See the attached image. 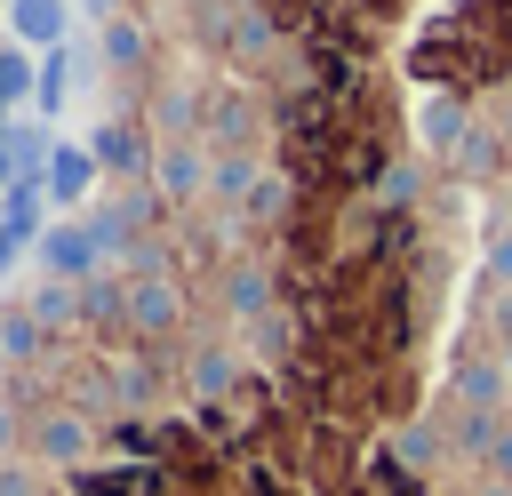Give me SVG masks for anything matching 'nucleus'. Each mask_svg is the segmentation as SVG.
Returning a JSON list of instances; mask_svg holds the SVG:
<instances>
[{"label":"nucleus","instance_id":"nucleus-1","mask_svg":"<svg viewBox=\"0 0 512 496\" xmlns=\"http://www.w3.org/2000/svg\"><path fill=\"white\" fill-rule=\"evenodd\" d=\"M472 120H480L472 88H424L416 96V152L424 160H456V144L472 136Z\"/></svg>","mask_w":512,"mask_h":496},{"label":"nucleus","instance_id":"nucleus-2","mask_svg":"<svg viewBox=\"0 0 512 496\" xmlns=\"http://www.w3.org/2000/svg\"><path fill=\"white\" fill-rule=\"evenodd\" d=\"M448 408H464V416H504V408H512V368H504V352H464L456 376H448Z\"/></svg>","mask_w":512,"mask_h":496},{"label":"nucleus","instance_id":"nucleus-3","mask_svg":"<svg viewBox=\"0 0 512 496\" xmlns=\"http://www.w3.org/2000/svg\"><path fill=\"white\" fill-rule=\"evenodd\" d=\"M32 256H40V272H48V280H64V288H80V280H96V264H104V248H96V232H88L80 216H64V224H48V232L32 240Z\"/></svg>","mask_w":512,"mask_h":496},{"label":"nucleus","instance_id":"nucleus-4","mask_svg":"<svg viewBox=\"0 0 512 496\" xmlns=\"http://www.w3.org/2000/svg\"><path fill=\"white\" fill-rule=\"evenodd\" d=\"M120 312H128V328H136V336H168V328L184 320V296H176V280L136 272V280L120 288Z\"/></svg>","mask_w":512,"mask_h":496},{"label":"nucleus","instance_id":"nucleus-5","mask_svg":"<svg viewBox=\"0 0 512 496\" xmlns=\"http://www.w3.org/2000/svg\"><path fill=\"white\" fill-rule=\"evenodd\" d=\"M96 176H104V168H96V152L56 136V152H48V168H40V184H48V208H88Z\"/></svg>","mask_w":512,"mask_h":496},{"label":"nucleus","instance_id":"nucleus-6","mask_svg":"<svg viewBox=\"0 0 512 496\" xmlns=\"http://www.w3.org/2000/svg\"><path fill=\"white\" fill-rule=\"evenodd\" d=\"M8 40L32 48V56L64 48L72 40V0H8Z\"/></svg>","mask_w":512,"mask_h":496},{"label":"nucleus","instance_id":"nucleus-7","mask_svg":"<svg viewBox=\"0 0 512 496\" xmlns=\"http://www.w3.org/2000/svg\"><path fill=\"white\" fill-rule=\"evenodd\" d=\"M208 152L192 144V136H168V144H152V184H160V200H192L200 184H208Z\"/></svg>","mask_w":512,"mask_h":496},{"label":"nucleus","instance_id":"nucleus-8","mask_svg":"<svg viewBox=\"0 0 512 496\" xmlns=\"http://www.w3.org/2000/svg\"><path fill=\"white\" fill-rule=\"evenodd\" d=\"M504 168H512V152H504V136H496V120L480 112V120H472V136L456 144V160H448V176H456V184H496Z\"/></svg>","mask_w":512,"mask_h":496},{"label":"nucleus","instance_id":"nucleus-9","mask_svg":"<svg viewBox=\"0 0 512 496\" xmlns=\"http://www.w3.org/2000/svg\"><path fill=\"white\" fill-rule=\"evenodd\" d=\"M392 456H400L416 480H432L440 464H456V448H448V424H440V416H408V424L392 432Z\"/></svg>","mask_w":512,"mask_h":496},{"label":"nucleus","instance_id":"nucleus-10","mask_svg":"<svg viewBox=\"0 0 512 496\" xmlns=\"http://www.w3.org/2000/svg\"><path fill=\"white\" fill-rule=\"evenodd\" d=\"M88 448H96L88 416H64V408H56V416H40V424H32V456H40V464H56V472H72Z\"/></svg>","mask_w":512,"mask_h":496},{"label":"nucleus","instance_id":"nucleus-11","mask_svg":"<svg viewBox=\"0 0 512 496\" xmlns=\"http://www.w3.org/2000/svg\"><path fill=\"white\" fill-rule=\"evenodd\" d=\"M80 496H168L160 464H112V472H72Z\"/></svg>","mask_w":512,"mask_h":496},{"label":"nucleus","instance_id":"nucleus-12","mask_svg":"<svg viewBox=\"0 0 512 496\" xmlns=\"http://www.w3.org/2000/svg\"><path fill=\"white\" fill-rule=\"evenodd\" d=\"M88 152H96V168H112V176H136V168H152V144H144L128 120H104V128L88 136Z\"/></svg>","mask_w":512,"mask_h":496},{"label":"nucleus","instance_id":"nucleus-13","mask_svg":"<svg viewBox=\"0 0 512 496\" xmlns=\"http://www.w3.org/2000/svg\"><path fill=\"white\" fill-rule=\"evenodd\" d=\"M72 80H80V56H72V40H64V48H48V56H40V88H32V104H40V120H56V112H64V96H72Z\"/></svg>","mask_w":512,"mask_h":496},{"label":"nucleus","instance_id":"nucleus-14","mask_svg":"<svg viewBox=\"0 0 512 496\" xmlns=\"http://www.w3.org/2000/svg\"><path fill=\"white\" fill-rule=\"evenodd\" d=\"M224 304H232L240 320H272V272H264V264H232V272H224Z\"/></svg>","mask_w":512,"mask_h":496},{"label":"nucleus","instance_id":"nucleus-15","mask_svg":"<svg viewBox=\"0 0 512 496\" xmlns=\"http://www.w3.org/2000/svg\"><path fill=\"white\" fill-rule=\"evenodd\" d=\"M0 136H8V160H16V176H40V168H48V152H56L48 120H8Z\"/></svg>","mask_w":512,"mask_h":496},{"label":"nucleus","instance_id":"nucleus-16","mask_svg":"<svg viewBox=\"0 0 512 496\" xmlns=\"http://www.w3.org/2000/svg\"><path fill=\"white\" fill-rule=\"evenodd\" d=\"M32 88H40V56L32 48H0V112H16V104H32Z\"/></svg>","mask_w":512,"mask_h":496},{"label":"nucleus","instance_id":"nucleus-17","mask_svg":"<svg viewBox=\"0 0 512 496\" xmlns=\"http://www.w3.org/2000/svg\"><path fill=\"white\" fill-rule=\"evenodd\" d=\"M104 64H120V72L144 64V24L136 16H104Z\"/></svg>","mask_w":512,"mask_h":496},{"label":"nucleus","instance_id":"nucleus-18","mask_svg":"<svg viewBox=\"0 0 512 496\" xmlns=\"http://www.w3.org/2000/svg\"><path fill=\"white\" fill-rule=\"evenodd\" d=\"M232 376H240V360H232V352H216V344H208V352H192V392H200V400H224V392H232Z\"/></svg>","mask_w":512,"mask_h":496},{"label":"nucleus","instance_id":"nucleus-19","mask_svg":"<svg viewBox=\"0 0 512 496\" xmlns=\"http://www.w3.org/2000/svg\"><path fill=\"white\" fill-rule=\"evenodd\" d=\"M40 344V312H0V352L16 360V352H32Z\"/></svg>","mask_w":512,"mask_h":496},{"label":"nucleus","instance_id":"nucleus-20","mask_svg":"<svg viewBox=\"0 0 512 496\" xmlns=\"http://www.w3.org/2000/svg\"><path fill=\"white\" fill-rule=\"evenodd\" d=\"M24 248H32V240H24V232H0V280H8V272H16V264H24Z\"/></svg>","mask_w":512,"mask_h":496},{"label":"nucleus","instance_id":"nucleus-21","mask_svg":"<svg viewBox=\"0 0 512 496\" xmlns=\"http://www.w3.org/2000/svg\"><path fill=\"white\" fill-rule=\"evenodd\" d=\"M488 120H496V136H504V152H512V80L496 88V112H488Z\"/></svg>","mask_w":512,"mask_h":496},{"label":"nucleus","instance_id":"nucleus-22","mask_svg":"<svg viewBox=\"0 0 512 496\" xmlns=\"http://www.w3.org/2000/svg\"><path fill=\"white\" fill-rule=\"evenodd\" d=\"M464 496H512V488H504V480H480V472H472V488H464Z\"/></svg>","mask_w":512,"mask_h":496},{"label":"nucleus","instance_id":"nucleus-23","mask_svg":"<svg viewBox=\"0 0 512 496\" xmlns=\"http://www.w3.org/2000/svg\"><path fill=\"white\" fill-rule=\"evenodd\" d=\"M496 352H504V368H512V312L496 320Z\"/></svg>","mask_w":512,"mask_h":496},{"label":"nucleus","instance_id":"nucleus-24","mask_svg":"<svg viewBox=\"0 0 512 496\" xmlns=\"http://www.w3.org/2000/svg\"><path fill=\"white\" fill-rule=\"evenodd\" d=\"M8 448H16V416L0 408V456H8Z\"/></svg>","mask_w":512,"mask_h":496},{"label":"nucleus","instance_id":"nucleus-25","mask_svg":"<svg viewBox=\"0 0 512 496\" xmlns=\"http://www.w3.org/2000/svg\"><path fill=\"white\" fill-rule=\"evenodd\" d=\"M16 184V160H8V136H0V192Z\"/></svg>","mask_w":512,"mask_h":496},{"label":"nucleus","instance_id":"nucleus-26","mask_svg":"<svg viewBox=\"0 0 512 496\" xmlns=\"http://www.w3.org/2000/svg\"><path fill=\"white\" fill-rule=\"evenodd\" d=\"M0 368H8V352H0Z\"/></svg>","mask_w":512,"mask_h":496}]
</instances>
